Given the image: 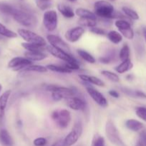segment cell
Segmentation results:
<instances>
[{"instance_id": "obj_1", "label": "cell", "mask_w": 146, "mask_h": 146, "mask_svg": "<svg viewBox=\"0 0 146 146\" xmlns=\"http://www.w3.org/2000/svg\"><path fill=\"white\" fill-rule=\"evenodd\" d=\"M94 14L96 16L104 19H123L124 15L120 12L116 11L110 3L101 0L94 3Z\"/></svg>"}, {"instance_id": "obj_29", "label": "cell", "mask_w": 146, "mask_h": 146, "mask_svg": "<svg viewBox=\"0 0 146 146\" xmlns=\"http://www.w3.org/2000/svg\"><path fill=\"white\" fill-rule=\"evenodd\" d=\"M48 69L47 67L41 65H32L29 66L27 67L22 70V71H28V72H37V73H46L47 72Z\"/></svg>"}, {"instance_id": "obj_4", "label": "cell", "mask_w": 146, "mask_h": 146, "mask_svg": "<svg viewBox=\"0 0 146 146\" xmlns=\"http://www.w3.org/2000/svg\"><path fill=\"white\" fill-rule=\"evenodd\" d=\"M105 134L107 139L116 146H126L120 138L118 130L116 128L114 122L108 119L105 124Z\"/></svg>"}, {"instance_id": "obj_43", "label": "cell", "mask_w": 146, "mask_h": 146, "mask_svg": "<svg viewBox=\"0 0 146 146\" xmlns=\"http://www.w3.org/2000/svg\"><path fill=\"white\" fill-rule=\"evenodd\" d=\"M108 94L110 96L113 97V98H118L119 97H120L119 93L117 92V91H115V90H110L108 92Z\"/></svg>"}, {"instance_id": "obj_39", "label": "cell", "mask_w": 146, "mask_h": 146, "mask_svg": "<svg viewBox=\"0 0 146 146\" xmlns=\"http://www.w3.org/2000/svg\"><path fill=\"white\" fill-rule=\"evenodd\" d=\"M135 113L137 117L143 121H146V108L145 107H137L135 109Z\"/></svg>"}, {"instance_id": "obj_14", "label": "cell", "mask_w": 146, "mask_h": 146, "mask_svg": "<svg viewBox=\"0 0 146 146\" xmlns=\"http://www.w3.org/2000/svg\"><path fill=\"white\" fill-rule=\"evenodd\" d=\"M67 105L69 108L74 111H84L86 108V104L80 97L72 96L66 99Z\"/></svg>"}, {"instance_id": "obj_17", "label": "cell", "mask_w": 146, "mask_h": 146, "mask_svg": "<svg viewBox=\"0 0 146 146\" xmlns=\"http://www.w3.org/2000/svg\"><path fill=\"white\" fill-rule=\"evenodd\" d=\"M24 56L32 62L42 61L47 58V55L44 52H38V51H27L24 53Z\"/></svg>"}, {"instance_id": "obj_9", "label": "cell", "mask_w": 146, "mask_h": 146, "mask_svg": "<svg viewBox=\"0 0 146 146\" xmlns=\"http://www.w3.org/2000/svg\"><path fill=\"white\" fill-rule=\"evenodd\" d=\"M85 88L87 94L97 105L102 108H106L108 106V101L102 94H101L100 91H97L90 85H86Z\"/></svg>"}, {"instance_id": "obj_30", "label": "cell", "mask_w": 146, "mask_h": 146, "mask_svg": "<svg viewBox=\"0 0 146 146\" xmlns=\"http://www.w3.org/2000/svg\"><path fill=\"white\" fill-rule=\"evenodd\" d=\"M102 75L106 78L109 80V81H112L114 83H118L120 81V78H119L118 75L114 72H112L110 71H107V70H103L101 71Z\"/></svg>"}, {"instance_id": "obj_24", "label": "cell", "mask_w": 146, "mask_h": 146, "mask_svg": "<svg viewBox=\"0 0 146 146\" xmlns=\"http://www.w3.org/2000/svg\"><path fill=\"white\" fill-rule=\"evenodd\" d=\"M107 37L112 43L118 44L123 41V36L117 31H110L107 34Z\"/></svg>"}, {"instance_id": "obj_42", "label": "cell", "mask_w": 146, "mask_h": 146, "mask_svg": "<svg viewBox=\"0 0 146 146\" xmlns=\"http://www.w3.org/2000/svg\"><path fill=\"white\" fill-rule=\"evenodd\" d=\"M90 31L92 33L94 34H97V35H100V36H104L106 34L105 31L102 29L100 28V27H92V28H90Z\"/></svg>"}, {"instance_id": "obj_10", "label": "cell", "mask_w": 146, "mask_h": 146, "mask_svg": "<svg viewBox=\"0 0 146 146\" xmlns=\"http://www.w3.org/2000/svg\"><path fill=\"white\" fill-rule=\"evenodd\" d=\"M47 51H49L51 55L54 56L55 58H59L60 60H62L64 62L68 63H76L78 62L77 60L74 58L73 56L71 55V54L65 52V51H61L57 48H54L52 46H47Z\"/></svg>"}, {"instance_id": "obj_45", "label": "cell", "mask_w": 146, "mask_h": 146, "mask_svg": "<svg viewBox=\"0 0 146 146\" xmlns=\"http://www.w3.org/2000/svg\"><path fill=\"white\" fill-rule=\"evenodd\" d=\"M143 35H144L145 39V41H146V27H144V28H143Z\"/></svg>"}, {"instance_id": "obj_2", "label": "cell", "mask_w": 146, "mask_h": 146, "mask_svg": "<svg viewBox=\"0 0 146 146\" xmlns=\"http://www.w3.org/2000/svg\"><path fill=\"white\" fill-rule=\"evenodd\" d=\"M46 90L51 92L52 98L54 101L67 99L70 97L74 96L75 91L72 88L57 85H48L46 86Z\"/></svg>"}, {"instance_id": "obj_44", "label": "cell", "mask_w": 146, "mask_h": 146, "mask_svg": "<svg viewBox=\"0 0 146 146\" xmlns=\"http://www.w3.org/2000/svg\"><path fill=\"white\" fill-rule=\"evenodd\" d=\"M52 146H66L65 144H64V139L63 140H59L58 141L54 143V145Z\"/></svg>"}, {"instance_id": "obj_19", "label": "cell", "mask_w": 146, "mask_h": 146, "mask_svg": "<svg viewBox=\"0 0 146 146\" xmlns=\"http://www.w3.org/2000/svg\"><path fill=\"white\" fill-rule=\"evenodd\" d=\"M21 46L27 50V51H38V52H44L47 50V46L40 45L36 44H29V43H21Z\"/></svg>"}, {"instance_id": "obj_18", "label": "cell", "mask_w": 146, "mask_h": 146, "mask_svg": "<svg viewBox=\"0 0 146 146\" xmlns=\"http://www.w3.org/2000/svg\"><path fill=\"white\" fill-rule=\"evenodd\" d=\"M0 143L4 146H13L14 141L6 129L0 130Z\"/></svg>"}, {"instance_id": "obj_47", "label": "cell", "mask_w": 146, "mask_h": 146, "mask_svg": "<svg viewBox=\"0 0 146 146\" xmlns=\"http://www.w3.org/2000/svg\"><path fill=\"white\" fill-rule=\"evenodd\" d=\"M1 89H2V86H1V84H0V91H1Z\"/></svg>"}, {"instance_id": "obj_22", "label": "cell", "mask_w": 146, "mask_h": 146, "mask_svg": "<svg viewBox=\"0 0 146 146\" xmlns=\"http://www.w3.org/2000/svg\"><path fill=\"white\" fill-rule=\"evenodd\" d=\"M59 11L64 16L65 18L71 19L74 17V12L72 9L69 6L65 5V4H60L57 6Z\"/></svg>"}, {"instance_id": "obj_25", "label": "cell", "mask_w": 146, "mask_h": 146, "mask_svg": "<svg viewBox=\"0 0 146 146\" xmlns=\"http://www.w3.org/2000/svg\"><path fill=\"white\" fill-rule=\"evenodd\" d=\"M47 68L50 71H53V72L60 73V74H70L72 71L66 68L63 65H55V64H49L47 65Z\"/></svg>"}, {"instance_id": "obj_20", "label": "cell", "mask_w": 146, "mask_h": 146, "mask_svg": "<svg viewBox=\"0 0 146 146\" xmlns=\"http://www.w3.org/2000/svg\"><path fill=\"white\" fill-rule=\"evenodd\" d=\"M133 64L132 63L131 60L127 59L126 61H122L121 64H120L115 68V70L118 74H124V73H126L128 71H130L133 68Z\"/></svg>"}, {"instance_id": "obj_13", "label": "cell", "mask_w": 146, "mask_h": 146, "mask_svg": "<svg viewBox=\"0 0 146 146\" xmlns=\"http://www.w3.org/2000/svg\"><path fill=\"white\" fill-rule=\"evenodd\" d=\"M84 34V29L82 27H76L67 31L65 33V38L71 43L77 42Z\"/></svg>"}, {"instance_id": "obj_33", "label": "cell", "mask_w": 146, "mask_h": 146, "mask_svg": "<svg viewBox=\"0 0 146 146\" xmlns=\"http://www.w3.org/2000/svg\"><path fill=\"white\" fill-rule=\"evenodd\" d=\"M123 11L125 13L127 17L133 20H138L139 19V15L135 11L133 10L132 9L129 8V7H123Z\"/></svg>"}, {"instance_id": "obj_8", "label": "cell", "mask_w": 146, "mask_h": 146, "mask_svg": "<svg viewBox=\"0 0 146 146\" xmlns=\"http://www.w3.org/2000/svg\"><path fill=\"white\" fill-rule=\"evenodd\" d=\"M43 24L48 31H54L58 24V16L54 10H49L43 15Z\"/></svg>"}, {"instance_id": "obj_28", "label": "cell", "mask_w": 146, "mask_h": 146, "mask_svg": "<svg viewBox=\"0 0 146 146\" xmlns=\"http://www.w3.org/2000/svg\"><path fill=\"white\" fill-rule=\"evenodd\" d=\"M130 47H129V46L127 44H125L121 48V49H120V53H119V58L122 61H126L127 59H130Z\"/></svg>"}, {"instance_id": "obj_16", "label": "cell", "mask_w": 146, "mask_h": 146, "mask_svg": "<svg viewBox=\"0 0 146 146\" xmlns=\"http://www.w3.org/2000/svg\"><path fill=\"white\" fill-rule=\"evenodd\" d=\"M11 93V91L10 90H8V91H6L5 92L3 93L2 95L0 96V122L4 118L5 109L7 108V103H8Z\"/></svg>"}, {"instance_id": "obj_41", "label": "cell", "mask_w": 146, "mask_h": 146, "mask_svg": "<svg viewBox=\"0 0 146 146\" xmlns=\"http://www.w3.org/2000/svg\"><path fill=\"white\" fill-rule=\"evenodd\" d=\"M47 143V141L46 138H43V137H40V138H37L36 139L34 140L33 141V144L34 146H44Z\"/></svg>"}, {"instance_id": "obj_21", "label": "cell", "mask_w": 146, "mask_h": 146, "mask_svg": "<svg viewBox=\"0 0 146 146\" xmlns=\"http://www.w3.org/2000/svg\"><path fill=\"white\" fill-rule=\"evenodd\" d=\"M125 126L129 130L134 132L140 131L143 128V124L140 121L135 119H128L125 122Z\"/></svg>"}, {"instance_id": "obj_6", "label": "cell", "mask_w": 146, "mask_h": 146, "mask_svg": "<svg viewBox=\"0 0 146 146\" xmlns=\"http://www.w3.org/2000/svg\"><path fill=\"white\" fill-rule=\"evenodd\" d=\"M17 34L25 41L26 43L47 46L45 39L42 36L30 30L25 29H19Z\"/></svg>"}, {"instance_id": "obj_23", "label": "cell", "mask_w": 146, "mask_h": 146, "mask_svg": "<svg viewBox=\"0 0 146 146\" xmlns=\"http://www.w3.org/2000/svg\"><path fill=\"white\" fill-rule=\"evenodd\" d=\"M75 14L78 17H80V19H92L97 20V16L95 15V14L89 10L85 9H77L75 11Z\"/></svg>"}, {"instance_id": "obj_27", "label": "cell", "mask_w": 146, "mask_h": 146, "mask_svg": "<svg viewBox=\"0 0 146 146\" xmlns=\"http://www.w3.org/2000/svg\"><path fill=\"white\" fill-rule=\"evenodd\" d=\"M0 35L9 38H16L17 36V34H16V32L9 29L1 23H0Z\"/></svg>"}, {"instance_id": "obj_7", "label": "cell", "mask_w": 146, "mask_h": 146, "mask_svg": "<svg viewBox=\"0 0 146 146\" xmlns=\"http://www.w3.org/2000/svg\"><path fill=\"white\" fill-rule=\"evenodd\" d=\"M82 124L81 121H77L74 123L72 131L67 134L64 139V144L66 146H72L76 143L82 133Z\"/></svg>"}, {"instance_id": "obj_26", "label": "cell", "mask_w": 146, "mask_h": 146, "mask_svg": "<svg viewBox=\"0 0 146 146\" xmlns=\"http://www.w3.org/2000/svg\"><path fill=\"white\" fill-rule=\"evenodd\" d=\"M77 54L80 56V58H82L84 61L89 63V64H94L96 62V59L94 58V57L84 50L78 49L77 50Z\"/></svg>"}, {"instance_id": "obj_31", "label": "cell", "mask_w": 146, "mask_h": 146, "mask_svg": "<svg viewBox=\"0 0 146 146\" xmlns=\"http://www.w3.org/2000/svg\"><path fill=\"white\" fill-rule=\"evenodd\" d=\"M16 8L13 7L12 6L9 5V4H5V3H1L0 4V11L3 13V14L12 16Z\"/></svg>"}, {"instance_id": "obj_5", "label": "cell", "mask_w": 146, "mask_h": 146, "mask_svg": "<svg viewBox=\"0 0 146 146\" xmlns=\"http://www.w3.org/2000/svg\"><path fill=\"white\" fill-rule=\"evenodd\" d=\"M51 117L57 126L62 129L67 128L71 122V114L66 109L55 110L52 113Z\"/></svg>"}, {"instance_id": "obj_34", "label": "cell", "mask_w": 146, "mask_h": 146, "mask_svg": "<svg viewBox=\"0 0 146 146\" xmlns=\"http://www.w3.org/2000/svg\"><path fill=\"white\" fill-rule=\"evenodd\" d=\"M115 25L118 29L119 31L124 29H127L131 28L130 23L125 19H118L115 22Z\"/></svg>"}, {"instance_id": "obj_15", "label": "cell", "mask_w": 146, "mask_h": 146, "mask_svg": "<svg viewBox=\"0 0 146 146\" xmlns=\"http://www.w3.org/2000/svg\"><path fill=\"white\" fill-rule=\"evenodd\" d=\"M79 78L86 84H94V85L97 86L102 87L104 86V83L102 80L99 78L98 77L94 76L87 75V74H80Z\"/></svg>"}, {"instance_id": "obj_38", "label": "cell", "mask_w": 146, "mask_h": 146, "mask_svg": "<svg viewBox=\"0 0 146 146\" xmlns=\"http://www.w3.org/2000/svg\"><path fill=\"white\" fill-rule=\"evenodd\" d=\"M120 33L121 34V35L123 36H124L125 38H127V39H133L134 38V31H133V29L130 28L127 29H124V30H121V31H119Z\"/></svg>"}, {"instance_id": "obj_35", "label": "cell", "mask_w": 146, "mask_h": 146, "mask_svg": "<svg viewBox=\"0 0 146 146\" xmlns=\"http://www.w3.org/2000/svg\"><path fill=\"white\" fill-rule=\"evenodd\" d=\"M92 146H104V139L99 134H95L93 137Z\"/></svg>"}, {"instance_id": "obj_40", "label": "cell", "mask_w": 146, "mask_h": 146, "mask_svg": "<svg viewBox=\"0 0 146 146\" xmlns=\"http://www.w3.org/2000/svg\"><path fill=\"white\" fill-rule=\"evenodd\" d=\"M37 5L40 9L45 10L48 9L51 6V3L50 1H42V0H36Z\"/></svg>"}, {"instance_id": "obj_36", "label": "cell", "mask_w": 146, "mask_h": 146, "mask_svg": "<svg viewBox=\"0 0 146 146\" xmlns=\"http://www.w3.org/2000/svg\"><path fill=\"white\" fill-rule=\"evenodd\" d=\"M115 54L114 53H110L108 55L104 56H102L99 58V61L102 64H110V63L113 62V61L115 60Z\"/></svg>"}, {"instance_id": "obj_46", "label": "cell", "mask_w": 146, "mask_h": 146, "mask_svg": "<svg viewBox=\"0 0 146 146\" xmlns=\"http://www.w3.org/2000/svg\"><path fill=\"white\" fill-rule=\"evenodd\" d=\"M67 1H70V2H74V1H76L77 0H67Z\"/></svg>"}, {"instance_id": "obj_49", "label": "cell", "mask_w": 146, "mask_h": 146, "mask_svg": "<svg viewBox=\"0 0 146 146\" xmlns=\"http://www.w3.org/2000/svg\"><path fill=\"white\" fill-rule=\"evenodd\" d=\"M111 1H115V0H111Z\"/></svg>"}, {"instance_id": "obj_11", "label": "cell", "mask_w": 146, "mask_h": 146, "mask_svg": "<svg viewBox=\"0 0 146 146\" xmlns=\"http://www.w3.org/2000/svg\"><path fill=\"white\" fill-rule=\"evenodd\" d=\"M32 61H29L25 57H15L12 59L10 60L8 64V67L10 68H12L14 71H22L27 67L32 65Z\"/></svg>"}, {"instance_id": "obj_37", "label": "cell", "mask_w": 146, "mask_h": 146, "mask_svg": "<svg viewBox=\"0 0 146 146\" xmlns=\"http://www.w3.org/2000/svg\"><path fill=\"white\" fill-rule=\"evenodd\" d=\"M135 146H146V130L140 133Z\"/></svg>"}, {"instance_id": "obj_32", "label": "cell", "mask_w": 146, "mask_h": 146, "mask_svg": "<svg viewBox=\"0 0 146 146\" xmlns=\"http://www.w3.org/2000/svg\"><path fill=\"white\" fill-rule=\"evenodd\" d=\"M79 24L82 27H89V28H92L96 27L97 24V20L92 19H80L79 20Z\"/></svg>"}, {"instance_id": "obj_48", "label": "cell", "mask_w": 146, "mask_h": 146, "mask_svg": "<svg viewBox=\"0 0 146 146\" xmlns=\"http://www.w3.org/2000/svg\"><path fill=\"white\" fill-rule=\"evenodd\" d=\"M42 1H49V0H42Z\"/></svg>"}, {"instance_id": "obj_12", "label": "cell", "mask_w": 146, "mask_h": 146, "mask_svg": "<svg viewBox=\"0 0 146 146\" xmlns=\"http://www.w3.org/2000/svg\"><path fill=\"white\" fill-rule=\"evenodd\" d=\"M47 40L50 43V46L54 48L70 54V48L68 44L58 36L54 35V34H49L47 36Z\"/></svg>"}, {"instance_id": "obj_3", "label": "cell", "mask_w": 146, "mask_h": 146, "mask_svg": "<svg viewBox=\"0 0 146 146\" xmlns=\"http://www.w3.org/2000/svg\"><path fill=\"white\" fill-rule=\"evenodd\" d=\"M12 17L17 23L24 27H33L37 24L36 17L32 14L24 10L16 9Z\"/></svg>"}]
</instances>
